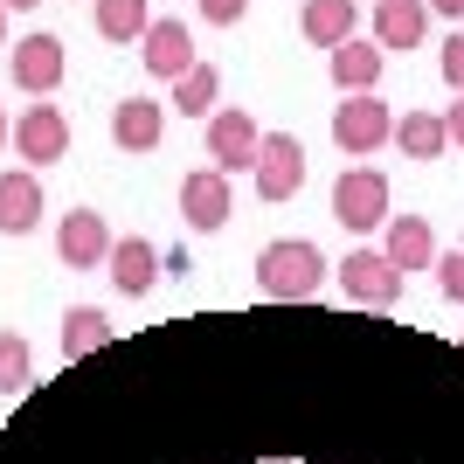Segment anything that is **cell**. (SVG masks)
Masks as SVG:
<instances>
[{"instance_id": "cell-1", "label": "cell", "mask_w": 464, "mask_h": 464, "mask_svg": "<svg viewBox=\"0 0 464 464\" xmlns=\"http://www.w3.org/2000/svg\"><path fill=\"white\" fill-rule=\"evenodd\" d=\"M326 256H319V243H305V236H277V243H264V256H256V291L264 298H277V305H298V298H312V291L326 285Z\"/></svg>"}, {"instance_id": "cell-2", "label": "cell", "mask_w": 464, "mask_h": 464, "mask_svg": "<svg viewBox=\"0 0 464 464\" xmlns=\"http://www.w3.org/2000/svg\"><path fill=\"white\" fill-rule=\"evenodd\" d=\"M333 222L353 229V236L388 229V174H374V167H347V174L333 180Z\"/></svg>"}, {"instance_id": "cell-3", "label": "cell", "mask_w": 464, "mask_h": 464, "mask_svg": "<svg viewBox=\"0 0 464 464\" xmlns=\"http://www.w3.org/2000/svg\"><path fill=\"white\" fill-rule=\"evenodd\" d=\"M388 139H395V111H388L382 97H347L340 111H333V146L347 160H368V153H382Z\"/></svg>"}, {"instance_id": "cell-4", "label": "cell", "mask_w": 464, "mask_h": 464, "mask_svg": "<svg viewBox=\"0 0 464 464\" xmlns=\"http://www.w3.org/2000/svg\"><path fill=\"white\" fill-rule=\"evenodd\" d=\"M250 180H256L264 201H291V194L305 188V146H298V132H264Z\"/></svg>"}, {"instance_id": "cell-5", "label": "cell", "mask_w": 464, "mask_h": 464, "mask_svg": "<svg viewBox=\"0 0 464 464\" xmlns=\"http://www.w3.org/2000/svg\"><path fill=\"white\" fill-rule=\"evenodd\" d=\"M7 146L21 153V167H49V160H63V153H70V118H63V104H28V111L14 118Z\"/></svg>"}, {"instance_id": "cell-6", "label": "cell", "mask_w": 464, "mask_h": 464, "mask_svg": "<svg viewBox=\"0 0 464 464\" xmlns=\"http://www.w3.org/2000/svg\"><path fill=\"white\" fill-rule=\"evenodd\" d=\"M256 146H264V125H256L243 104H222V111L208 118V160H215V174H243V167H256Z\"/></svg>"}, {"instance_id": "cell-7", "label": "cell", "mask_w": 464, "mask_h": 464, "mask_svg": "<svg viewBox=\"0 0 464 464\" xmlns=\"http://www.w3.org/2000/svg\"><path fill=\"white\" fill-rule=\"evenodd\" d=\"M236 215V194H229V174H215V167H194L188 180H180V222H188L194 236H215L222 222Z\"/></svg>"}, {"instance_id": "cell-8", "label": "cell", "mask_w": 464, "mask_h": 464, "mask_svg": "<svg viewBox=\"0 0 464 464\" xmlns=\"http://www.w3.org/2000/svg\"><path fill=\"white\" fill-rule=\"evenodd\" d=\"M333 271H340V291H347L353 305H395L402 298V271L382 250H347Z\"/></svg>"}, {"instance_id": "cell-9", "label": "cell", "mask_w": 464, "mask_h": 464, "mask_svg": "<svg viewBox=\"0 0 464 464\" xmlns=\"http://www.w3.org/2000/svg\"><path fill=\"white\" fill-rule=\"evenodd\" d=\"M139 63H146V77H160V83H180L194 70V35H188V21H153L146 28V42H139Z\"/></svg>"}, {"instance_id": "cell-10", "label": "cell", "mask_w": 464, "mask_h": 464, "mask_svg": "<svg viewBox=\"0 0 464 464\" xmlns=\"http://www.w3.org/2000/svg\"><path fill=\"white\" fill-rule=\"evenodd\" d=\"M56 256L70 271H97L104 256H111V229H104V215L97 208H70L56 222Z\"/></svg>"}, {"instance_id": "cell-11", "label": "cell", "mask_w": 464, "mask_h": 464, "mask_svg": "<svg viewBox=\"0 0 464 464\" xmlns=\"http://www.w3.org/2000/svg\"><path fill=\"white\" fill-rule=\"evenodd\" d=\"M63 63H70V56H63V42H56V35H21V49L7 56V70H14L21 91L49 97V91L63 83Z\"/></svg>"}, {"instance_id": "cell-12", "label": "cell", "mask_w": 464, "mask_h": 464, "mask_svg": "<svg viewBox=\"0 0 464 464\" xmlns=\"http://www.w3.org/2000/svg\"><path fill=\"white\" fill-rule=\"evenodd\" d=\"M160 132H167V104L160 97H125V104H111V139L125 146V153H153Z\"/></svg>"}, {"instance_id": "cell-13", "label": "cell", "mask_w": 464, "mask_h": 464, "mask_svg": "<svg viewBox=\"0 0 464 464\" xmlns=\"http://www.w3.org/2000/svg\"><path fill=\"white\" fill-rule=\"evenodd\" d=\"M382 70H388V56H382V42H368V35H353V42L333 49V83L347 97H368L374 83H382Z\"/></svg>"}, {"instance_id": "cell-14", "label": "cell", "mask_w": 464, "mask_h": 464, "mask_svg": "<svg viewBox=\"0 0 464 464\" xmlns=\"http://www.w3.org/2000/svg\"><path fill=\"white\" fill-rule=\"evenodd\" d=\"M111 285L125 291V298H146V291L160 285V250L146 243V236H125V243H111Z\"/></svg>"}, {"instance_id": "cell-15", "label": "cell", "mask_w": 464, "mask_h": 464, "mask_svg": "<svg viewBox=\"0 0 464 464\" xmlns=\"http://www.w3.org/2000/svg\"><path fill=\"white\" fill-rule=\"evenodd\" d=\"M382 256L395 264V271H430V264H437V236H430V222H423V215H388Z\"/></svg>"}, {"instance_id": "cell-16", "label": "cell", "mask_w": 464, "mask_h": 464, "mask_svg": "<svg viewBox=\"0 0 464 464\" xmlns=\"http://www.w3.org/2000/svg\"><path fill=\"white\" fill-rule=\"evenodd\" d=\"M42 222V180L28 167L0 174V236H28Z\"/></svg>"}, {"instance_id": "cell-17", "label": "cell", "mask_w": 464, "mask_h": 464, "mask_svg": "<svg viewBox=\"0 0 464 464\" xmlns=\"http://www.w3.org/2000/svg\"><path fill=\"white\" fill-rule=\"evenodd\" d=\"M430 28V0H382L374 7V42H382V56L388 49H416Z\"/></svg>"}, {"instance_id": "cell-18", "label": "cell", "mask_w": 464, "mask_h": 464, "mask_svg": "<svg viewBox=\"0 0 464 464\" xmlns=\"http://www.w3.org/2000/svg\"><path fill=\"white\" fill-rule=\"evenodd\" d=\"M353 0H305V14H298V28H305L312 49H340V42H353Z\"/></svg>"}, {"instance_id": "cell-19", "label": "cell", "mask_w": 464, "mask_h": 464, "mask_svg": "<svg viewBox=\"0 0 464 464\" xmlns=\"http://www.w3.org/2000/svg\"><path fill=\"white\" fill-rule=\"evenodd\" d=\"M56 347H63V361H77V353L111 347V319H104L97 305H70V312H63V333H56Z\"/></svg>"}, {"instance_id": "cell-20", "label": "cell", "mask_w": 464, "mask_h": 464, "mask_svg": "<svg viewBox=\"0 0 464 464\" xmlns=\"http://www.w3.org/2000/svg\"><path fill=\"white\" fill-rule=\"evenodd\" d=\"M395 146H402L409 160H444L450 132H444L437 111H409V118H395Z\"/></svg>"}, {"instance_id": "cell-21", "label": "cell", "mask_w": 464, "mask_h": 464, "mask_svg": "<svg viewBox=\"0 0 464 464\" xmlns=\"http://www.w3.org/2000/svg\"><path fill=\"white\" fill-rule=\"evenodd\" d=\"M146 28H153L146 0H97V35L104 42H146Z\"/></svg>"}, {"instance_id": "cell-22", "label": "cell", "mask_w": 464, "mask_h": 464, "mask_svg": "<svg viewBox=\"0 0 464 464\" xmlns=\"http://www.w3.org/2000/svg\"><path fill=\"white\" fill-rule=\"evenodd\" d=\"M215 97H222V70H215V63H194L188 77L174 83V111L180 118H215Z\"/></svg>"}, {"instance_id": "cell-23", "label": "cell", "mask_w": 464, "mask_h": 464, "mask_svg": "<svg viewBox=\"0 0 464 464\" xmlns=\"http://www.w3.org/2000/svg\"><path fill=\"white\" fill-rule=\"evenodd\" d=\"M35 382V361H28V340L21 333H0V395H21Z\"/></svg>"}, {"instance_id": "cell-24", "label": "cell", "mask_w": 464, "mask_h": 464, "mask_svg": "<svg viewBox=\"0 0 464 464\" xmlns=\"http://www.w3.org/2000/svg\"><path fill=\"white\" fill-rule=\"evenodd\" d=\"M437 285H444V298H458V305H464V243L437 256Z\"/></svg>"}, {"instance_id": "cell-25", "label": "cell", "mask_w": 464, "mask_h": 464, "mask_svg": "<svg viewBox=\"0 0 464 464\" xmlns=\"http://www.w3.org/2000/svg\"><path fill=\"white\" fill-rule=\"evenodd\" d=\"M444 83H450V91L464 97V28H458V35L444 42Z\"/></svg>"}, {"instance_id": "cell-26", "label": "cell", "mask_w": 464, "mask_h": 464, "mask_svg": "<svg viewBox=\"0 0 464 464\" xmlns=\"http://www.w3.org/2000/svg\"><path fill=\"white\" fill-rule=\"evenodd\" d=\"M243 14H250V0H201V21H215V28H229Z\"/></svg>"}, {"instance_id": "cell-27", "label": "cell", "mask_w": 464, "mask_h": 464, "mask_svg": "<svg viewBox=\"0 0 464 464\" xmlns=\"http://www.w3.org/2000/svg\"><path fill=\"white\" fill-rule=\"evenodd\" d=\"M444 132H450V146H464V97H458V104L444 111Z\"/></svg>"}, {"instance_id": "cell-28", "label": "cell", "mask_w": 464, "mask_h": 464, "mask_svg": "<svg viewBox=\"0 0 464 464\" xmlns=\"http://www.w3.org/2000/svg\"><path fill=\"white\" fill-rule=\"evenodd\" d=\"M430 14H450V21H464V0H430Z\"/></svg>"}, {"instance_id": "cell-29", "label": "cell", "mask_w": 464, "mask_h": 464, "mask_svg": "<svg viewBox=\"0 0 464 464\" xmlns=\"http://www.w3.org/2000/svg\"><path fill=\"white\" fill-rule=\"evenodd\" d=\"M0 49H7V7H0Z\"/></svg>"}, {"instance_id": "cell-30", "label": "cell", "mask_w": 464, "mask_h": 464, "mask_svg": "<svg viewBox=\"0 0 464 464\" xmlns=\"http://www.w3.org/2000/svg\"><path fill=\"white\" fill-rule=\"evenodd\" d=\"M7 132H14V125H7V111H0V146H7Z\"/></svg>"}, {"instance_id": "cell-31", "label": "cell", "mask_w": 464, "mask_h": 464, "mask_svg": "<svg viewBox=\"0 0 464 464\" xmlns=\"http://www.w3.org/2000/svg\"><path fill=\"white\" fill-rule=\"evenodd\" d=\"M0 7H35V0H0Z\"/></svg>"}]
</instances>
